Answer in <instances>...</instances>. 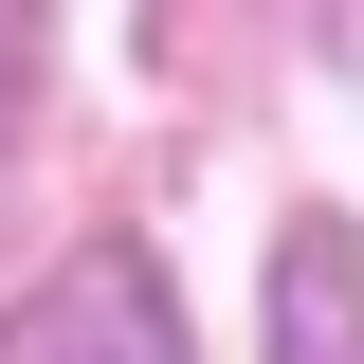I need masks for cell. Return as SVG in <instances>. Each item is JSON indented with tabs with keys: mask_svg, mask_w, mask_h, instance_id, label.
<instances>
[{
	"mask_svg": "<svg viewBox=\"0 0 364 364\" xmlns=\"http://www.w3.org/2000/svg\"><path fill=\"white\" fill-rule=\"evenodd\" d=\"M0 364H182V291L109 237V255H55L18 310H0Z\"/></svg>",
	"mask_w": 364,
	"mask_h": 364,
	"instance_id": "6da1fadb",
	"label": "cell"
},
{
	"mask_svg": "<svg viewBox=\"0 0 364 364\" xmlns=\"http://www.w3.org/2000/svg\"><path fill=\"white\" fill-rule=\"evenodd\" d=\"M273 364H364V237L346 219L273 237Z\"/></svg>",
	"mask_w": 364,
	"mask_h": 364,
	"instance_id": "7a4b0ae2",
	"label": "cell"
}]
</instances>
